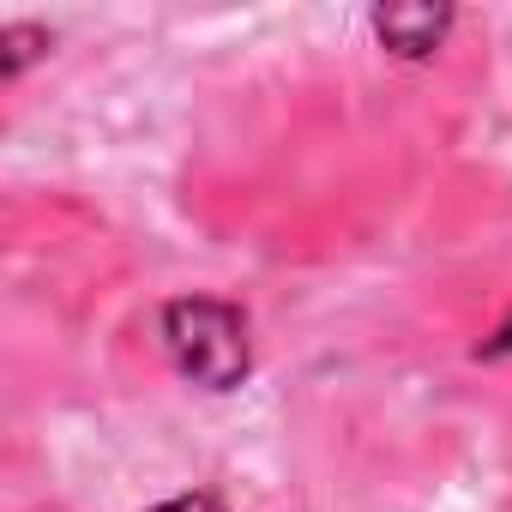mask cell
Wrapping results in <instances>:
<instances>
[{"label":"cell","instance_id":"obj_4","mask_svg":"<svg viewBox=\"0 0 512 512\" xmlns=\"http://www.w3.org/2000/svg\"><path fill=\"white\" fill-rule=\"evenodd\" d=\"M151 512H229V506H223V494H211V488H187V494L157 500Z\"/></svg>","mask_w":512,"mask_h":512},{"label":"cell","instance_id":"obj_2","mask_svg":"<svg viewBox=\"0 0 512 512\" xmlns=\"http://www.w3.org/2000/svg\"><path fill=\"white\" fill-rule=\"evenodd\" d=\"M374 37L392 61H434L458 25L452 7H434V0H398V7H374Z\"/></svg>","mask_w":512,"mask_h":512},{"label":"cell","instance_id":"obj_1","mask_svg":"<svg viewBox=\"0 0 512 512\" xmlns=\"http://www.w3.org/2000/svg\"><path fill=\"white\" fill-rule=\"evenodd\" d=\"M157 338L175 374L199 392H235L253 374V332L229 296H175L157 308Z\"/></svg>","mask_w":512,"mask_h":512},{"label":"cell","instance_id":"obj_5","mask_svg":"<svg viewBox=\"0 0 512 512\" xmlns=\"http://www.w3.org/2000/svg\"><path fill=\"white\" fill-rule=\"evenodd\" d=\"M506 356H512V308H506V314H500V326L476 344V362H506Z\"/></svg>","mask_w":512,"mask_h":512},{"label":"cell","instance_id":"obj_3","mask_svg":"<svg viewBox=\"0 0 512 512\" xmlns=\"http://www.w3.org/2000/svg\"><path fill=\"white\" fill-rule=\"evenodd\" d=\"M55 49V37L31 19H13V25H0V85H19L25 67H37L43 55Z\"/></svg>","mask_w":512,"mask_h":512}]
</instances>
